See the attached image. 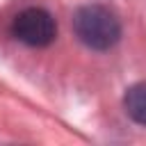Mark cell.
Returning <instances> with one entry per match:
<instances>
[{"instance_id": "cell-1", "label": "cell", "mask_w": 146, "mask_h": 146, "mask_svg": "<svg viewBox=\"0 0 146 146\" xmlns=\"http://www.w3.org/2000/svg\"><path fill=\"white\" fill-rule=\"evenodd\" d=\"M73 32L91 50H110L121 39V21L103 5H84L73 14Z\"/></svg>"}, {"instance_id": "cell-2", "label": "cell", "mask_w": 146, "mask_h": 146, "mask_svg": "<svg viewBox=\"0 0 146 146\" xmlns=\"http://www.w3.org/2000/svg\"><path fill=\"white\" fill-rule=\"evenodd\" d=\"M11 34L32 48H43L50 46L57 36V23L52 14L43 7H25L23 11L16 14L11 23Z\"/></svg>"}, {"instance_id": "cell-3", "label": "cell", "mask_w": 146, "mask_h": 146, "mask_svg": "<svg viewBox=\"0 0 146 146\" xmlns=\"http://www.w3.org/2000/svg\"><path fill=\"white\" fill-rule=\"evenodd\" d=\"M123 107H125V114L135 123L146 128V82H137L128 87L123 96Z\"/></svg>"}]
</instances>
